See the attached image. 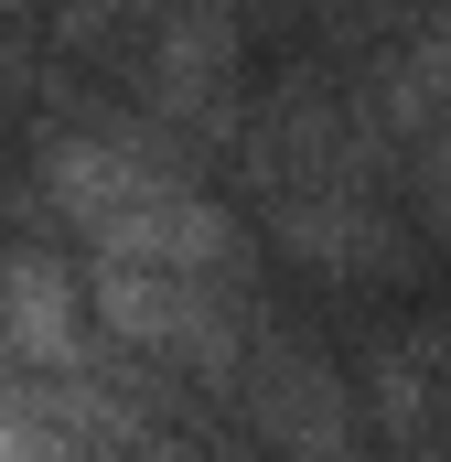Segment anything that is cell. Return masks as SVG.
Wrapping results in <instances>:
<instances>
[{"label": "cell", "mask_w": 451, "mask_h": 462, "mask_svg": "<svg viewBox=\"0 0 451 462\" xmlns=\"http://www.w3.org/2000/svg\"><path fill=\"white\" fill-rule=\"evenodd\" d=\"M76 365H87V291H76L43 247H11V258H0V376L65 387Z\"/></svg>", "instance_id": "obj_1"}, {"label": "cell", "mask_w": 451, "mask_h": 462, "mask_svg": "<svg viewBox=\"0 0 451 462\" xmlns=\"http://www.w3.org/2000/svg\"><path fill=\"white\" fill-rule=\"evenodd\" d=\"M365 387H376V420H387L398 462H451V334L441 323L387 334L376 365H365Z\"/></svg>", "instance_id": "obj_2"}]
</instances>
